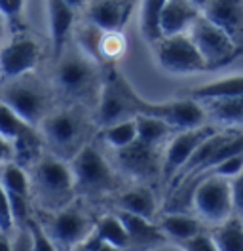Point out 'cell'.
I'll return each instance as SVG.
<instances>
[{"instance_id": "obj_1", "label": "cell", "mask_w": 243, "mask_h": 251, "mask_svg": "<svg viewBox=\"0 0 243 251\" xmlns=\"http://www.w3.org/2000/svg\"><path fill=\"white\" fill-rule=\"evenodd\" d=\"M99 65L91 61L80 48H69L55 59L53 82L63 97L74 103H95L99 101L103 80L99 76Z\"/></svg>"}, {"instance_id": "obj_2", "label": "cell", "mask_w": 243, "mask_h": 251, "mask_svg": "<svg viewBox=\"0 0 243 251\" xmlns=\"http://www.w3.org/2000/svg\"><path fill=\"white\" fill-rule=\"evenodd\" d=\"M30 188L38 204L48 211H57L73 202L76 192L74 173L71 164L57 154L42 156L34 162Z\"/></svg>"}, {"instance_id": "obj_3", "label": "cell", "mask_w": 243, "mask_h": 251, "mask_svg": "<svg viewBox=\"0 0 243 251\" xmlns=\"http://www.w3.org/2000/svg\"><path fill=\"white\" fill-rule=\"evenodd\" d=\"M127 99H129V109H131L133 116H139V114L156 116V118L167 122L169 126H173L179 131L209 124V118H207V112L203 109V105L196 99H190V97L152 103V101H146L145 97L137 94L133 86H129Z\"/></svg>"}, {"instance_id": "obj_4", "label": "cell", "mask_w": 243, "mask_h": 251, "mask_svg": "<svg viewBox=\"0 0 243 251\" xmlns=\"http://www.w3.org/2000/svg\"><path fill=\"white\" fill-rule=\"evenodd\" d=\"M0 101L10 105L27 122L38 126L40 122H44V118L49 114L51 97H49V92L44 86V82L34 78L29 73L19 78L8 80V84L2 90Z\"/></svg>"}, {"instance_id": "obj_5", "label": "cell", "mask_w": 243, "mask_h": 251, "mask_svg": "<svg viewBox=\"0 0 243 251\" xmlns=\"http://www.w3.org/2000/svg\"><path fill=\"white\" fill-rule=\"evenodd\" d=\"M71 170L74 173L76 190L84 194L99 196L116 188L114 170L106 162L103 152L91 143H86L71 158Z\"/></svg>"}, {"instance_id": "obj_6", "label": "cell", "mask_w": 243, "mask_h": 251, "mask_svg": "<svg viewBox=\"0 0 243 251\" xmlns=\"http://www.w3.org/2000/svg\"><path fill=\"white\" fill-rule=\"evenodd\" d=\"M42 129L44 141L61 158H73L86 145V122L74 109L49 112L42 122Z\"/></svg>"}, {"instance_id": "obj_7", "label": "cell", "mask_w": 243, "mask_h": 251, "mask_svg": "<svg viewBox=\"0 0 243 251\" xmlns=\"http://www.w3.org/2000/svg\"><path fill=\"white\" fill-rule=\"evenodd\" d=\"M188 34L196 42L197 50L201 51L209 71L226 67L243 53V48L222 27L213 23L211 19H207L203 14L192 25Z\"/></svg>"}, {"instance_id": "obj_8", "label": "cell", "mask_w": 243, "mask_h": 251, "mask_svg": "<svg viewBox=\"0 0 243 251\" xmlns=\"http://www.w3.org/2000/svg\"><path fill=\"white\" fill-rule=\"evenodd\" d=\"M154 53L160 67L171 75H192L209 71L201 51L188 32L164 36L160 42L154 44Z\"/></svg>"}, {"instance_id": "obj_9", "label": "cell", "mask_w": 243, "mask_h": 251, "mask_svg": "<svg viewBox=\"0 0 243 251\" xmlns=\"http://www.w3.org/2000/svg\"><path fill=\"white\" fill-rule=\"evenodd\" d=\"M44 228L49 238L55 242L59 251H73L93 230L90 215L82 205L74 202H71L57 211H51V217L48 219Z\"/></svg>"}, {"instance_id": "obj_10", "label": "cell", "mask_w": 243, "mask_h": 251, "mask_svg": "<svg viewBox=\"0 0 243 251\" xmlns=\"http://www.w3.org/2000/svg\"><path fill=\"white\" fill-rule=\"evenodd\" d=\"M219 127L220 126L209 122V124L199 126V127L177 131L169 139V143L166 145V151H164V158H162V179L171 185V181L186 166V162L196 152L197 147L205 141L207 137H211Z\"/></svg>"}, {"instance_id": "obj_11", "label": "cell", "mask_w": 243, "mask_h": 251, "mask_svg": "<svg viewBox=\"0 0 243 251\" xmlns=\"http://www.w3.org/2000/svg\"><path fill=\"white\" fill-rule=\"evenodd\" d=\"M42 57V46L27 32H15L0 48V76L6 80L19 78L34 71Z\"/></svg>"}, {"instance_id": "obj_12", "label": "cell", "mask_w": 243, "mask_h": 251, "mask_svg": "<svg viewBox=\"0 0 243 251\" xmlns=\"http://www.w3.org/2000/svg\"><path fill=\"white\" fill-rule=\"evenodd\" d=\"M0 135L8 143H12L17 164L29 162V160L32 162L34 152L40 151L42 147V137L36 131V126L27 122L4 101H0Z\"/></svg>"}, {"instance_id": "obj_13", "label": "cell", "mask_w": 243, "mask_h": 251, "mask_svg": "<svg viewBox=\"0 0 243 251\" xmlns=\"http://www.w3.org/2000/svg\"><path fill=\"white\" fill-rule=\"evenodd\" d=\"M0 181L8 192L12 211H14L15 226L25 225L30 215V200H32V188L27 172L17 162H4L0 164Z\"/></svg>"}, {"instance_id": "obj_14", "label": "cell", "mask_w": 243, "mask_h": 251, "mask_svg": "<svg viewBox=\"0 0 243 251\" xmlns=\"http://www.w3.org/2000/svg\"><path fill=\"white\" fill-rule=\"evenodd\" d=\"M160 147L146 145L137 139L133 145L118 151V160L122 168L133 177L139 179H150L154 175H162V158Z\"/></svg>"}, {"instance_id": "obj_15", "label": "cell", "mask_w": 243, "mask_h": 251, "mask_svg": "<svg viewBox=\"0 0 243 251\" xmlns=\"http://www.w3.org/2000/svg\"><path fill=\"white\" fill-rule=\"evenodd\" d=\"M46 12L49 23L51 55L53 59H59L61 53L67 50L69 36L74 29L76 8H73L67 0H46Z\"/></svg>"}, {"instance_id": "obj_16", "label": "cell", "mask_w": 243, "mask_h": 251, "mask_svg": "<svg viewBox=\"0 0 243 251\" xmlns=\"http://www.w3.org/2000/svg\"><path fill=\"white\" fill-rule=\"evenodd\" d=\"M135 0H95L88 8V21L103 31H122L133 14Z\"/></svg>"}, {"instance_id": "obj_17", "label": "cell", "mask_w": 243, "mask_h": 251, "mask_svg": "<svg viewBox=\"0 0 243 251\" xmlns=\"http://www.w3.org/2000/svg\"><path fill=\"white\" fill-rule=\"evenodd\" d=\"M203 16L222 27L243 48V0H209Z\"/></svg>"}, {"instance_id": "obj_18", "label": "cell", "mask_w": 243, "mask_h": 251, "mask_svg": "<svg viewBox=\"0 0 243 251\" xmlns=\"http://www.w3.org/2000/svg\"><path fill=\"white\" fill-rule=\"evenodd\" d=\"M201 14H203V10L192 0H167L166 10L162 14V23H160L162 34L173 36V34L188 32Z\"/></svg>"}, {"instance_id": "obj_19", "label": "cell", "mask_w": 243, "mask_h": 251, "mask_svg": "<svg viewBox=\"0 0 243 251\" xmlns=\"http://www.w3.org/2000/svg\"><path fill=\"white\" fill-rule=\"evenodd\" d=\"M116 213L120 215L122 223L125 225L131 248L150 250V248H158V246L167 242L166 234L162 232L158 223H152V219H146L143 215H135V213H127V211H120V209Z\"/></svg>"}, {"instance_id": "obj_20", "label": "cell", "mask_w": 243, "mask_h": 251, "mask_svg": "<svg viewBox=\"0 0 243 251\" xmlns=\"http://www.w3.org/2000/svg\"><path fill=\"white\" fill-rule=\"evenodd\" d=\"M203 223L205 221L201 217H194L186 211H166L164 215H160L158 226L162 228V232L166 234L167 240L179 244L182 240H188L192 236L207 230L203 226Z\"/></svg>"}, {"instance_id": "obj_21", "label": "cell", "mask_w": 243, "mask_h": 251, "mask_svg": "<svg viewBox=\"0 0 243 251\" xmlns=\"http://www.w3.org/2000/svg\"><path fill=\"white\" fill-rule=\"evenodd\" d=\"M211 124L220 127H243V95L211 99L201 103Z\"/></svg>"}, {"instance_id": "obj_22", "label": "cell", "mask_w": 243, "mask_h": 251, "mask_svg": "<svg viewBox=\"0 0 243 251\" xmlns=\"http://www.w3.org/2000/svg\"><path fill=\"white\" fill-rule=\"evenodd\" d=\"M243 95V75H234L226 78H219L196 86L192 90H188L184 97L196 99L199 103L203 101H211V99H228V97H238Z\"/></svg>"}, {"instance_id": "obj_23", "label": "cell", "mask_w": 243, "mask_h": 251, "mask_svg": "<svg viewBox=\"0 0 243 251\" xmlns=\"http://www.w3.org/2000/svg\"><path fill=\"white\" fill-rule=\"evenodd\" d=\"M116 207L120 211H127V213L143 215L146 219H154L158 204H156L154 192L148 187H133L129 190H123L116 198Z\"/></svg>"}, {"instance_id": "obj_24", "label": "cell", "mask_w": 243, "mask_h": 251, "mask_svg": "<svg viewBox=\"0 0 243 251\" xmlns=\"http://www.w3.org/2000/svg\"><path fill=\"white\" fill-rule=\"evenodd\" d=\"M167 0H141L139 6V29L143 38L154 46L162 40V14L166 10Z\"/></svg>"}, {"instance_id": "obj_25", "label": "cell", "mask_w": 243, "mask_h": 251, "mask_svg": "<svg viewBox=\"0 0 243 251\" xmlns=\"http://www.w3.org/2000/svg\"><path fill=\"white\" fill-rule=\"evenodd\" d=\"M219 251H243V217L232 215L209 230Z\"/></svg>"}, {"instance_id": "obj_26", "label": "cell", "mask_w": 243, "mask_h": 251, "mask_svg": "<svg viewBox=\"0 0 243 251\" xmlns=\"http://www.w3.org/2000/svg\"><path fill=\"white\" fill-rule=\"evenodd\" d=\"M135 120L139 141L146 143V145H154V147H160L162 143L169 141L179 131L164 120H160L156 116H148V114H139V116H135Z\"/></svg>"}, {"instance_id": "obj_27", "label": "cell", "mask_w": 243, "mask_h": 251, "mask_svg": "<svg viewBox=\"0 0 243 251\" xmlns=\"http://www.w3.org/2000/svg\"><path fill=\"white\" fill-rule=\"evenodd\" d=\"M101 139L108 145L112 151H122L139 139V131H137V120L135 118H127L116 124L105 126L101 131Z\"/></svg>"}, {"instance_id": "obj_28", "label": "cell", "mask_w": 243, "mask_h": 251, "mask_svg": "<svg viewBox=\"0 0 243 251\" xmlns=\"http://www.w3.org/2000/svg\"><path fill=\"white\" fill-rule=\"evenodd\" d=\"M93 228H95V232L101 236L105 242L116 246L118 250H127V248H131L129 234H127L125 225L122 223L118 213H110V215L99 217L97 223L93 225Z\"/></svg>"}, {"instance_id": "obj_29", "label": "cell", "mask_w": 243, "mask_h": 251, "mask_svg": "<svg viewBox=\"0 0 243 251\" xmlns=\"http://www.w3.org/2000/svg\"><path fill=\"white\" fill-rule=\"evenodd\" d=\"M103 34L105 31L99 29L97 25L90 23L86 19L84 25H80L74 32V38H76V46L80 48L91 61H95L99 67L105 65L103 63V55H101V40H103Z\"/></svg>"}, {"instance_id": "obj_30", "label": "cell", "mask_w": 243, "mask_h": 251, "mask_svg": "<svg viewBox=\"0 0 243 251\" xmlns=\"http://www.w3.org/2000/svg\"><path fill=\"white\" fill-rule=\"evenodd\" d=\"M125 51V38L122 31H105L101 40V55L105 67H110L120 59Z\"/></svg>"}, {"instance_id": "obj_31", "label": "cell", "mask_w": 243, "mask_h": 251, "mask_svg": "<svg viewBox=\"0 0 243 251\" xmlns=\"http://www.w3.org/2000/svg\"><path fill=\"white\" fill-rule=\"evenodd\" d=\"M0 14L14 34L25 31V0H0Z\"/></svg>"}, {"instance_id": "obj_32", "label": "cell", "mask_w": 243, "mask_h": 251, "mask_svg": "<svg viewBox=\"0 0 243 251\" xmlns=\"http://www.w3.org/2000/svg\"><path fill=\"white\" fill-rule=\"evenodd\" d=\"M27 226L30 228V234H32L34 251H59V248L55 246V242L46 232L42 221L38 219L36 215H30L29 219H27Z\"/></svg>"}, {"instance_id": "obj_33", "label": "cell", "mask_w": 243, "mask_h": 251, "mask_svg": "<svg viewBox=\"0 0 243 251\" xmlns=\"http://www.w3.org/2000/svg\"><path fill=\"white\" fill-rule=\"evenodd\" d=\"M177 246L182 251H219V248H217V244H215V240H213L209 230H203V232L192 236L188 240H182Z\"/></svg>"}, {"instance_id": "obj_34", "label": "cell", "mask_w": 243, "mask_h": 251, "mask_svg": "<svg viewBox=\"0 0 243 251\" xmlns=\"http://www.w3.org/2000/svg\"><path fill=\"white\" fill-rule=\"evenodd\" d=\"M15 221H14V211H12V204L8 198V192L0 181V232L10 236V232L14 230Z\"/></svg>"}, {"instance_id": "obj_35", "label": "cell", "mask_w": 243, "mask_h": 251, "mask_svg": "<svg viewBox=\"0 0 243 251\" xmlns=\"http://www.w3.org/2000/svg\"><path fill=\"white\" fill-rule=\"evenodd\" d=\"M232 187V200H234V213L243 217V170L230 179Z\"/></svg>"}, {"instance_id": "obj_36", "label": "cell", "mask_w": 243, "mask_h": 251, "mask_svg": "<svg viewBox=\"0 0 243 251\" xmlns=\"http://www.w3.org/2000/svg\"><path fill=\"white\" fill-rule=\"evenodd\" d=\"M12 250L14 251H34V244H32V234L30 228L25 225L17 226V234L12 240Z\"/></svg>"}, {"instance_id": "obj_37", "label": "cell", "mask_w": 243, "mask_h": 251, "mask_svg": "<svg viewBox=\"0 0 243 251\" xmlns=\"http://www.w3.org/2000/svg\"><path fill=\"white\" fill-rule=\"evenodd\" d=\"M12 156H14V147H12V143H8L0 135V164L10 162Z\"/></svg>"}, {"instance_id": "obj_38", "label": "cell", "mask_w": 243, "mask_h": 251, "mask_svg": "<svg viewBox=\"0 0 243 251\" xmlns=\"http://www.w3.org/2000/svg\"><path fill=\"white\" fill-rule=\"evenodd\" d=\"M0 251H14L12 250V240L4 232H0Z\"/></svg>"}, {"instance_id": "obj_39", "label": "cell", "mask_w": 243, "mask_h": 251, "mask_svg": "<svg viewBox=\"0 0 243 251\" xmlns=\"http://www.w3.org/2000/svg\"><path fill=\"white\" fill-rule=\"evenodd\" d=\"M8 29H10V27H8V21H6V19H4V16L0 14V44L4 42V38H6V31H8ZM0 48H2V46H0Z\"/></svg>"}, {"instance_id": "obj_40", "label": "cell", "mask_w": 243, "mask_h": 251, "mask_svg": "<svg viewBox=\"0 0 243 251\" xmlns=\"http://www.w3.org/2000/svg\"><path fill=\"white\" fill-rule=\"evenodd\" d=\"M97 251H122V250H118L116 246H112V244H108V242H103V244L97 248Z\"/></svg>"}, {"instance_id": "obj_41", "label": "cell", "mask_w": 243, "mask_h": 251, "mask_svg": "<svg viewBox=\"0 0 243 251\" xmlns=\"http://www.w3.org/2000/svg\"><path fill=\"white\" fill-rule=\"evenodd\" d=\"M67 2H69V4L73 6V8L80 10V8H84V6H86V4L90 2V0H67Z\"/></svg>"}, {"instance_id": "obj_42", "label": "cell", "mask_w": 243, "mask_h": 251, "mask_svg": "<svg viewBox=\"0 0 243 251\" xmlns=\"http://www.w3.org/2000/svg\"><path fill=\"white\" fill-rule=\"evenodd\" d=\"M192 2H194V4H197V6H199V8L203 10V8H205V4H207L209 0H192Z\"/></svg>"}, {"instance_id": "obj_43", "label": "cell", "mask_w": 243, "mask_h": 251, "mask_svg": "<svg viewBox=\"0 0 243 251\" xmlns=\"http://www.w3.org/2000/svg\"><path fill=\"white\" fill-rule=\"evenodd\" d=\"M73 251H90V250H88V248H84V246L80 244V246H76V248H74Z\"/></svg>"}]
</instances>
